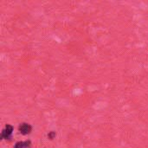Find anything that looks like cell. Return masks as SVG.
Returning a JSON list of instances; mask_svg holds the SVG:
<instances>
[{
  "label": "cell",
  "instance_id": "3957f363",
  "mask_svg": "<svg viewBox=\"0 0 148 148\" xmlns=\"http://www.w3.org/2000/svg\"><path fill=\"white\" fill-rule=\"evenodd\" d=\"M31 143L29 140L27 141H19L16 142L14 146V148H30Z\"/></svg>",
  "mask_w": 148,
  "mask_h": 148
},
{
  "label": "cell",
  "instance_id": "7a4b0ae2",
  "mask_svg": "<svg viewBox=\"0 0 148 148\" xmlns=\"http://www.w3.org/2000/svg\"><path fill=\"white\" fill-rule=\"evenodd\" d=\"M18 130L23 135H27V134H30V132L32 130V127L28 123H22V124H20V126L18 127Z\"/></svg>",
  "mask_w": 148,
  "mask_h": 148
},
{
  "label": "cell",
  "instance_id": "277c9868",
  "mask_svg": "<svg viewBox=\"0 0 148 148\" xmlns=\"http://www.w3.org/2000/svg\"><path fill=\"white\" fill-rule=\"evenodd\" d=\"M56 136V132H54V131H51V132H49V134H48V137H49V140H53V139H55V137Z\"/></svg>",
  "mask_w": 148,
  "mask_h": 148
},
{
  "label": "cell",
  "instance_id": "6da1fadb",
  "mask_svg": "<svg viewBox=\"0 0 148 148\" xmlns=\"http://www.w3.org/2000/svg\"><path fill=\"white\" fill-rule=\"evenodd\" d=\"M12 132H13V127L10 124H7L5 128L2 131L1 139L2 140H10L11 138Z\"/></svg>",
  "mask_w": 148,
  "mask_h": 148
}]
</instances>
